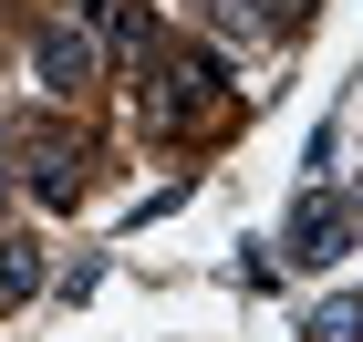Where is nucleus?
<instances>
[{
	"label": "nucleus",
	"mask_w": 363,
	"mask_h": 342,
	"mask_svg": "<svg viewBox=\"0 0 363 342\" xmlns=\"http://www.w3.org/2000/svg\"><path fill=\"white\" fill-rule=\"evenodd\" d=\"M21 176H31L42 207H73V198H84V145H73V135H21Z\"/></svg>",
	"instance_id": "1"
},
{
	"label": "nucleus",
	"mask_w": 363,
	"mask_h": 342,
	"mask_svg": "<svg viewBox=\"0 0 363 342\" xmlns=\"http://www.w3.org/2000/svg\"><path fill=\"white\" fill-rule=\"evenodd\" d=\"M31 73H42V93H84L94 84V31L84 21H52L42 42H31Z\"/></svg>",
	"instance_id": "2"
},
{
	"label": "nucleus",
	"mask_w": 363,
	"mask_h": 342,
	"mask_svg": "<svg viewBox=\"0 0 363 342\" xmlns=\"http://www.w3.org/2000/svg\"><path fill=\"white\" fill-rule=\"evenodd\" d=\"M208 104H218V62H208V52H177V62H167V93H156V125L187 135Z\"/></svg>",
	"instance_id": "3"
},
{
	"label": "nucleus",
	"mask_w": 363,
	"mask_h": 342,
	"mask_svg": "<svg viewBox=\"0 0 363 342\" xmlns=\"http://www.w3.org/2000/svg\"><path fill=\"white\" fill-rule=\"evenodd\" d=\"M342 239H353V207H342V198H301V207H291V259H301V270L342 259Z\"/></svg>",
	"instance_id": "4"
},
{
	"label": "nucleus",
	"mask_w": 363,
	"mask_h": 342,
	"mask_svg": "<svg viewBox=\"0 0 363 342\" xmlns=\"http://www.w3.org/2000/svg\"><path fill=\"white\" fill-rule=\"evenodd\" d=\"M31 290H42V259H31V249H0V301H31Z\"/></svg>",
	"instance_id": "5"
},
{
	"label": "nucleus",
	"mask_w": 363,
	"mask_h": 342,
	"mask_svg": "<svg viewBox=\"0 0 363 342\" xmlns=\"http://www.w3.org/2000/svg\"><path fill=\"white\" fill-rule=\"evenodd\" d=\"M311 342H363V301H333V312H311Z\"/></svg>",
	"instance_id": "6"
}]
</instances>
